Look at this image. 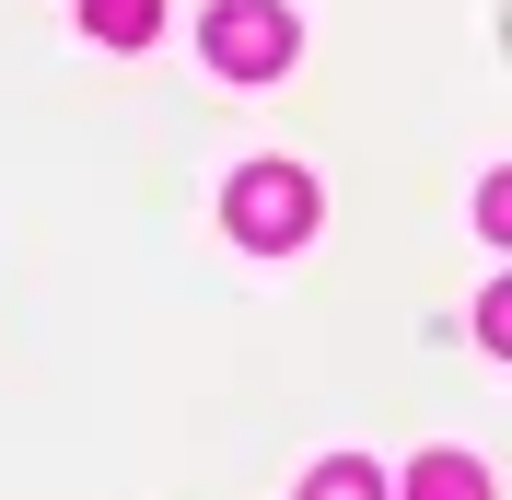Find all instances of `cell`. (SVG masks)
<instances>
[{
	"instance_id": "5",
	"label": "cell",
	"mask_w": 512,
	"mask_h": 500,
	"mask_svg": "<svg viewBox=\"0 0 512 500\" xmlns=\"http://www.w3.org/2000/svg\"><path fill=\"white\" fill-rule=\"evenodd\" d=\"M291 500H384V466H361V454H326V466L303 477Z\"/></svg>"
},
{
	"instance_id": "2",
	"label": "cell",
	"mask_w": 512,
	"mask_h": 500,
	"mask_svg": "<svg viewBox=\"0 0 512 500\" xmlns=\"http://www.w3.org/2000/svg\"><path fill=\"white\" fill-rule=\"evenodd\" d=\"M303 24H291V0H210V24H198V59L222 70V82H280Z\"/></svg>"
},
{
	"instance_id": "6",
	"label": "cell",
	"mask_w": 512,
	"mask_h": 500,
	"mask_svg": "<svg viewBox=\"0 0 512 500\" xmlns=\"http://www.w3.org/2000/svg\"><path fill=\"white\" fill-rule=\"evenodd\" d=\"M478 233H489V245L512 233V175H489V187H478Z\"/></svg>"
},
{
	"instance_id": "4",
	"label": "cell",
	"mask_w": 512,
	"mask_h": 500,
	"mask_svg": "<svg viewBox=\"0 0 512 500\" xmlns=\"http://www.w3.org/2000/svg\"><path fill=\"white\" fill-rule=\"evenodd\" d=\"M408 500H489V466H478V454H419Z\"/></svg>"
},
{
	"instance_id": "3",
	"label": "cell",
	"mask_w": 512,
	"mask_h": 500,
	"mask_svg": "<svg viewBox=\"0 0 512 500\" xmlns=\"http://www.w3.org/2000/svg\"><path fill=\"white\" fill-rule=\"evenodd\" d=\"M82 35H94V47H152L163 0H82Z\"/></svg>"
},
{
	"instance_id": "1",
	"label": "cell",
	"mask_w": 512,
	"mask_h": 500,
	"mask_svg": "<svg viewBox=\"0 0 512 500\" xmlns=\"http://www.w3.org/2000/svg\"><path fill=\"white\" fill-rule=\"evenodd\" d=\"M315 175H303V163H245V175H233L222 187V221H233V245H256V256H291L303 245V233H315Z\"/></svg>"
}]
</instances>
